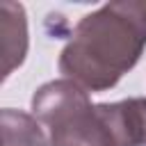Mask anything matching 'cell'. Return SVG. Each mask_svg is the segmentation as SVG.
I'll use <instances>...</instances> for the list:
<instances>
[{"label":"cell","instance_id":"1","mask_svg":"<svg viewBox=\"0 0 146 146\" xmlns=\"http://www.w3.org/2000/svg\"><path fill=\"white\" fill-rule=\"evenodd\" d=\"M146 48V2L114 0L80 18L59 52V71L87 91L112 89Z\"/></svg>","mask_w":146,"mask_h":146},{"label":"cell","instance_id":"4","mask_svg":"<svg viewBox=\"0 0 146 146\" xmlns=\"http://www.w3.org/2000/svg\"><path fill=\"white\" fill-rule=\"evenodd\" d=\"M0 39H2V80L25 62L27 55V16L25 7L11 0L0 2Z\"/></svg>","mask_w":146,"mask_h":146},{"label":"cell","instance_id":"5","mask_svg":"<svg viewBox=\"0 0 146 146\" xmlns=\"http://www.w3.org/2000/svg\"><path fill=\"white\" fill-rule=\"evenodd\" d=\"M0 132L2 146H50L41 123L32 114L14 107H5L0 112Z\"/></svg>","mask_w":146,"mask_h":146},{"label":"cell","instance_id":"3","mask_svg":"<svg viewBox=\"0 0 146 146\" xmlns=\"http://www.w3.org/2000/svg\"><path fill=\"white\" fill-rule=\"evenodd\" d=\"M91 105L89 91L82 89L78 82L62 78L41 84L32 96V116L39 123H46L48 128L57 125L73 112Z\"/></svg>","mask_w":146,"mask_h":146},{"label":"cell","instance_id":"2","mask_svg":"<svg viewBox=\"0 0 146 146\" xmlns=\"http://www.w3.org/2000/svg\"><path fill=\"white\" fill-rule=\"evenodd\" d=\"M50 130V146H146V98L87 105Z\"/></svg>","mask_w":146,"mask_h":146}]
</instances>
